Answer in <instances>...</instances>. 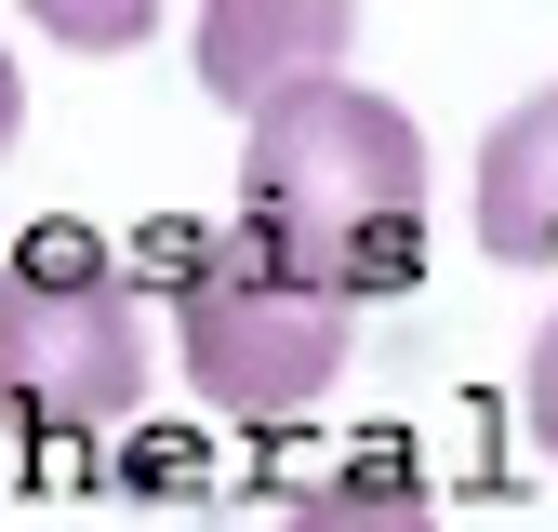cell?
<instances>
[{"mask_svg":"<svg viewBox=\"0 0 558 532\" xmlns=\"http://www.w3.org/2000/svg\"><path fill=\"white\" fill-rule=\"evenodd\" d=\"M240 227L319 293H399L426 266V133L373 81H306L240 120Z\"/></svg>","mask_w":558,"mask_h":532,"instance_id":"obj_1","label":"cell"},{"mask_svg":"<svg viewBox=\"0 0 558 532\" xmlns=\"http://www.w3.org/2000/svg\"><path fill=\"white\" fill-rule=\"evenodd\" d=\"M160 306H173V347H186V386L240 426H279L345 373L360 347V306L319 293L306 266H279L253 227H173L160 253Z\"/></svg>","mask_w":558,"mask_h":532,"instance_id":"obj_2","label":"cell"},{"mask_svg":"<svg viewBox=\"0 0 558 532\" xmlns=\"http://www.w3.org/2000/svg\"><path fill=\"white\" fill-rule=\"evenodd\" d=\"M147 399V293L94 240H27L0 266V426L94 439Z\"/></svg>","mask_w":558,"mask_h":532,"instance_id":"obj_3","label":"cell"},{"mask_svg":"<svg viewBox=\"0 0 558 532\" xmlns=\"http://www.w3.org/2000/svg\"><path fill=\"white\" fill-rule=\"evenodd\" d=\"M199 81L240 120L306 81H345V0H214L199 14Z\"/></svg>","mask_w":558,"mask_h":532,"instance_id":"obj_4","label":"cell"},{"mask_svg":"<svg viewBox=\"0 0 558 532\" xmlns=\"http://www.w3.org/2000/svg\"><path fill=\"white\" fill-rule=\"evenodd\" d=\"M478 253L506 266H558V81L519 94L478 147Z\"/></svg>","mask_w":558,"mask_h":532,"instance_id":"obj_5","label":"cell"},{"mask_svg":"<svg viewBox=\"0 0 558 532\" xmlns=\"http://www.w3.org/2000/svg\"><path fill=\"white\" fill-rule=\"evenodd\" d=\"M279 532H439V506H426L412 466H345V480L293 493V519H279Z\"/></svg>","mask_w":558,"mask_h":532,"instance_id":"obj_6","label":"cell"},{"mask_svg":"<svg viewBox=\"0 0 558 532\" xmlns=\"http://www.w3.org/2000/svg\"><path fill=\"white\" fill-rule=\"evenodd\" d=\"M519 413H532V439L558 452V319L532 332V360H519Z\"/></svg>","mask_w":558,"mask_h":532,"instance_id":"obj_7","label":"cell"},{"mask_svg":"<svg viewBox=\"0 0 558 532\" xmlns=\"http://www.w3.org/2000/svg\"><path fill=\"white\" fill-rule=\"evenodd\" d=\"M14 107H27V94H14V53H0V147H14Z\"/></svg>","mask_w":558,"mask_h":532,"instance_id":"obj_8","label":"cell"}]
</instances>
